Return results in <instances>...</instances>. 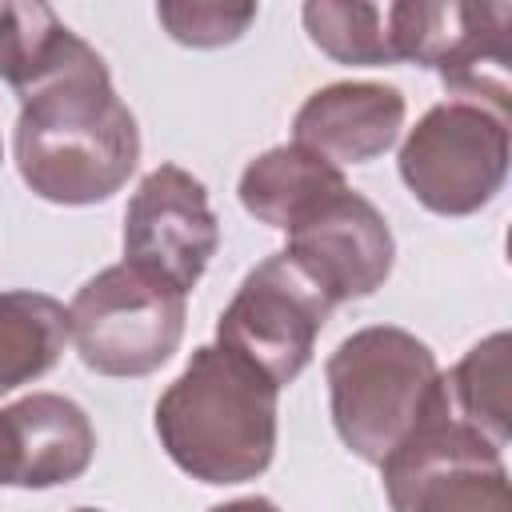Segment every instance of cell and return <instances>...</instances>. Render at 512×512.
I'll use <instances>...</instances> for the list:
<instances>
[{
	"label": "cell",
	"mask_w": 512,
	"mask_h": 512,
	"mask_svg": "<svg viewBox=\"0 0 512 512\" xmlns=\"http://www.w3.org/2000/svg\"><path fill=\"white\" fill-rule=\"evenodd\" d=\"M16 96L12 152L20 180L40 200L84 208L128 184L140 164V128L88 40L76 36L64 60Z\"/></svg>",
	"instance_id": "obj_1"
},
{
	"label": "cell",
	"mask_w": 512,
	"mask_h": 512,
	"mask_svg": "<svg viewBox=\"0 0 512 512\" xmlns=\"http://www.w3.org/2000/svg\"><path fill=\"white\" fill-rule=\"evenodd\" d=\"M280 388L224 344H200L156 400L168 460L200 484L256 480L276 456Z\"/></svg>",
	"instance_id": "obj_2"
},
{
	"label": "cell",
	"mask_w": 512,
	"mask_h": 512,
	"mask_svg": "<svg viewBox=\"0 0 512 512\" xmlns=\"http://www.w3.org/2000/svg\"><path fill=\"white\" fill-rule=\"evenodd\" d=\"M324 380L336 436L352 456L380 468L436 404L440 364L408 328L372 324L336 344Z\"/></svg>",
	"instance_id": "obj_3"
},
{
	"label": "cell",
	"mask_w": 512,
	"mask_h": 512,
	"mask_svg": "<svg viewBox=\"0 0 512 512\" xmlns=\"http://www.w3.org/2000/svg\"><path fill=\"white\" fill-rule=\"evenodd\" d=\"M512 116L484 100L432 104L400 144V180L436 216H472L508 180Z\"/></svg>",
	"instance_id": "obj_4"
},
{
	"label": "cell",
	"mask_w": 512,
	"mask_h": 512,
	"mask_svg": "<svg viewBox=\"0 0 512 512\" xmlns=\"http://www.w3.org/2000/svg\"><path fill=\"white\" fill-rule=\"evenodd\" d=\"M188 296L132 264L100 268L68 304V336L100 376L136 380L172 360L184 340Z\"/></svg>",
	"instance_id": "obj_5"
},
{
	"label": "cell",
	"mask_w": 512,
	"mask_h": 512,
	"mask_svg": "<svg viewBox=\"0 0 512 512\" xmlns=\"http://www.w3.org/2000/svg\"><path fill=\"white\" fill-rule=\"evenodd\" d=\"M380 476L392 512H512L504 448L452 420L440 392Z\"/></svg>",
	"instance_id": "obj_6"
},
{
	"label": "cell",
	"mask_w": 512,
	"mask_h": 512,
	"mask_svg": "<svg viewBox=\"0 0 512 512\" xmlns=\"http://www.w3.org/2000/svg\"><path fill=\"white\" fill-rule=\"evenodd\" d=\"M332 308L336 304L288 252H272L240 280L236 296L220 312L216 344L244 356L284 388L308 368Z\"/></svg>",
	"instance_id": "obj_7"
},
{
	"label": "cell",
	"mask_w": 512,
	"mask_h": 512,
	"mask_svg": "<svg viewBox=\"0 0 512 512\" xmlns=\"http://www.w3.org/2000/svg\"><path fill=\"white\" fill-rule=\"evenodd\" d=\"M396 56L436 68L460 100L512 108V8L508 4H392Z\"/></svg>",
	"instance_id": "obj_8"
},
{
	"label": "cell",
	"mask_w": 512,
	"mask_h": 512,
	"mask_svg": "<svg viewBox=\"0 0 512 512\" xmlns=\"http://www.w3.org/2000/svg\"><path fill=\"white\" fill-rule=\"evenodd\" d=\"M216 248L220 220L208 204L204 180L180 164L152 168L124 208V264L188 296Z\"/></svg>",
	"instance_id": "obj_9"
},
{
	"label": "cell",
	"mask_w": 512,
	"mask_h": 512,
	"mask_svg": "<svg viewBox=\"0 0 512 512\" xmlns=\"http://www.w3.org/2000/svg\"><path fill=\"white\" fill-rule=\"evenodd\" d=\"M332 304L364 300L392 276L396 240L384 212L356 188L336 192L288 232L284 248Z\"/></svg>",
	"instance_id": "obj_10"
},
{
	"label": "cell",
	"mask_w": 512,
	"mask_h": 512,
	"mask_svg": "<svg viewBox=\"0 0 512 512\" xmlns=\"http://www.w3.org/2000/svg\"><path fill=\"white\" fill-rule=\"evenodd\" d=\"M96 428L60 392H32L0 408V488H56L88 472Z\"/></svg>",
	"instance_id": "obj_11"
},
{
	"label": "cell",
	"mask_w": 512,
	"mask_h": 512,
	"mask_svg": "<svg viewBox=\"0 0 512 512\" xmlns=\"http://www.w3.org/2000/svg\"><path fill=\"white\" fill-rule=\"evenodd\" d=\"M404 92L372 80H336L316 88L292 116V144L328 164H368L384 156L404 128Z\"/></svg>",
	"instance_id": "obj_12"
},
{
	"label": "cell",
	"mask_w": 512,
	"mask_h": 512,
	"mask_svg": "<svg viewBox=\"0 0 512 512\" xmlns=\"http://www.w3.org/2000/svg\"><path fill=\"white\" fill-rule=\"evenodd\" d=\"M344 188L348 180L336 164L312 156L300 144H280L244 164L236 196L244 212L256 216L260 224L292 232L304 216H312L324 200H332Z\"/></svg>",
	"instance_id": "obj_13"
},
{
	"label": "cell",
	"mask_w": 512,
	"mask_h": 512,
	"mask_svg": "<svg viewBox=\"0 0 512 512\" xmlns=\"http://www.w3.org/2000/svg\"><path fill=\"white\" fill-rule=\"evenodd\" d=\"M68 308L32 288L0 292V396L52 372L68 344Z\"/></svg>",
	"instance_id": "obj_14"
},
{
	"label": "cell",
	"mask_w": 512,
	"mask_h": 512,
	"mask_svg": "<svg viewBox=\"0 0 512 512\" xmlns=\"http://www.w3.org/2000/svg\"><path fill=\"white\" fill-rule=\"evenodd\" d=\"M508 352H512V336L492 332L480 344H472L452 372H440V396L448 416L468 424L496 448H508V432H512Z\"/></svg>",
	"instance_id": "obj_15"
},
{
	"label": "cell",
	"mask_w": 512,
	"mask_h": 512,
	"mask_svg": "<svg viewBox=\"0 0 512 512\" xmlns=\"http://www.w3.org/2000/svg\"><path fill=\"white\" fill-rule=\"evenodd\" d=\"M308 40L336 64H400L392 36V4L360 0H312L300 8Z\"/></svg>",
	"instance_id": "obj_16"
},
{
	"label": "cell",
	"mask_w": 512,
	"mask_h": 512,
	"mask_svg": "<svg viewBox=\"0 0 512 512\" xmlns=\"http://www.w3.org/2000/svg\"><path fill=\"white\" fill-rule=\"evenodd\" d=\"M76 32L48 4L0 0V80L24 92L52 72L72 48Z\"/></svg>",
	"instance_id": "obj_17"
},
{
	"label": "cell",
	"mask_w": 512,
	"mask_h": 512,
	"mask_svg": "<svg viewBox=\"0 0 512 512\" xmlns=\"http://www.w3.org/2000/svg\"><path fill=\"white\" fill-rule=\"evenodd\" d=\"M156 20L184 48H224V44H236L252 28L256 4L164 0V4H156Z\"/></svg>",
	"instance_id": "obj_18"
},
{
	"label": "cell",
	"mask_w": 512,
	"mask_h": 512,
	"mask_svg": "<svg viewBox=\"0 0 512 512\" xmlns=\"http://www.w3.org/2000/svg\"><path fill=\"white\" fill-rule=\"evenodd\" d=\"M208 512H280L268 496H240V500H228V504H216Z\"/></svg>",
	"instance_id": "obj_19"
},
{
	"label": "cell",
	"mask_w": 512,
	"mask_h": 512,
	"mask_svg": "<svg viewBox=\"0 0 512 512\" xmlns=\"http://www.w3.org/2000/svg\"><path fill=\"white\" fill-rule=\"evenodd\" d=\"M72 512H104V508H72Z\"/></svg>",
	"instance_id": "obj_20"
},
{
	"label": "cell",
	"mask_w": 512,
	"mask_h": 512,
	"mask_svg": "<svg viewBox=\"0 0 512 512\" xmlns=\"http://www.w3.org/2000/svg\"><path fill=\"white\" fill-rule=\"evenodd\" d=\"M0 160H4V144H0Z\"/></svg>",
	"instance_id": "obj_21"
}]
</instances>
